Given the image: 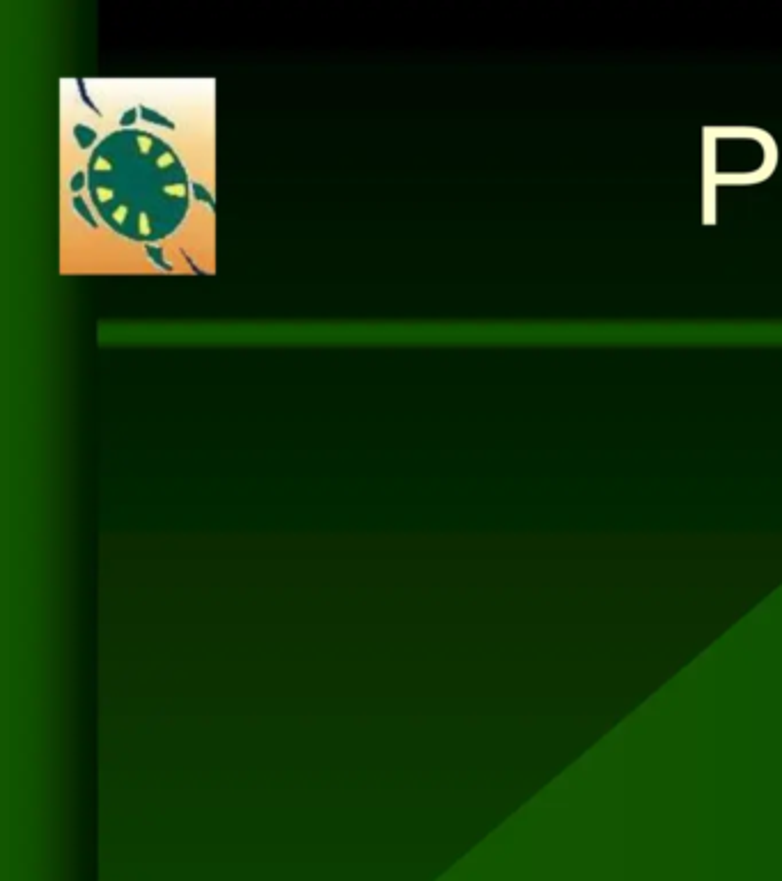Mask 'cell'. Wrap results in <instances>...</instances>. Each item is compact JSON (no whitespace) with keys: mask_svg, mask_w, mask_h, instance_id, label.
<instances>
[{"mask_svg":"<svg viewBox=\"0 0 782 881\" xmlns=\"http://www.w3.org/2000/svg\"><path fill=\"white\" fill-rule=\"evenodd\" d=\"M92 173H113L131 186L95 184L108 223L138 239L170 232L186 209V177L175 154L156 138L115 136L101 145Z\"/></svg>","mask_w":782,"mask_h":881,"instance_id":"obj_1","label":"cell"}]
</instances>
